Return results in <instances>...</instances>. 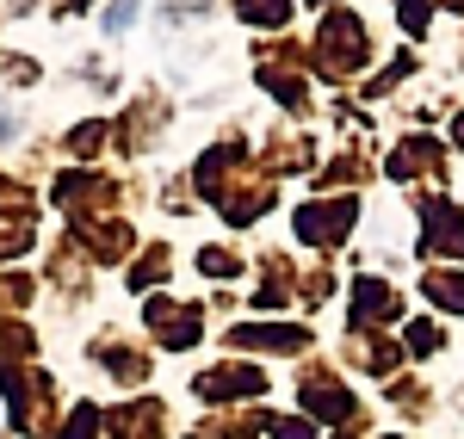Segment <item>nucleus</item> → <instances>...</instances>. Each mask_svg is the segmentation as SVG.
I'll list each match as a JSON object with an SVG mask.
<instances>
[{"label": "nucleus", "instance_id": "3", "mask_svg": "<svg viewBox=\"0 0 464 439\" xmlns=\"http://www.w3.org/2000/svg\"><path fill=\"white\" fill-rule=\"evenodd\" d=\"M130 13H137V0H118V6L106 13V25H111V32H124V25H130Z\"/></svg>", "mask_w": 464, "mask_h": 439}, {"label": "nucleus", "instance_id": "5", "mask_svg": "<svg viewBox=\"0 0 464 439\" xmlns=\"http://www.w3.org/2000/svg\"><path fill=\"white\" fill-rule=\"evenodd\" d=\"M273 434H279V439H310V427H304V421H279Z\"/></svg>", "mask_w": 464, "mask_h": 439}, {"label": "nucleus", "instance_id": "4", "mask_svg": "<svg viewBox=\"0 0 464 439\" xmlns=\"http://www.w3.org/2000/svg\"><path fill=\"white\" fill-rule=\"evenodd\" d=\"M409 347H415V353H433V329H428V322L409 329Z\"/></svg>", "mask_w": 464, "mask_h": 439}, {"label": "nucleus", "instance_id": "2", "mask_svg": "<svg viewBox=\"0 0 464 439\" xmlns=\"http://www.w3.org/2000/svg\"><path fill=\"white\" fill-rule=\"evenodd\" d=\"M428 291L440 297V303H446V310H464V279H433Z\"/></svg>", "mask_w": 464, "mask_h": 439}, {"label": "nucleus", "instance_id": "1", "mask_svg": "<svg viewBox=\"0 0 464 439\" xmlns=\"http://www.w3.org/2000/svg\"><path fill=\"white\" fill-rule=\"evenodd\" d=\"M242 19H285V0H242Z\"/></svg>", "mask_w": 464, "mask_h": 439}]
</instances>
